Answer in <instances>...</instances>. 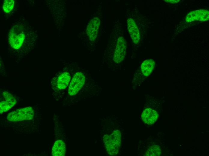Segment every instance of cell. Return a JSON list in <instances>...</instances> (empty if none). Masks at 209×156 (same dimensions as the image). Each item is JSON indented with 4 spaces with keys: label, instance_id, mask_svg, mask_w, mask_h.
I'll return each instance as SVG.
<instances>
[{
    "label": "cell",
    "instance_id": "1",
    "mask_svg": "<svg viewBox=\"0 0 209 156\" xmlns=\"http://www.w3.org/2000/svg\"><path fill=\"white\" fill-rule=\"evenodd\" d=\"M93 82L90 74L86 70L76 71L73 75L68 88V95H76L83 88Z\"/></svg>",
    "mask_w": 209,
    "mask_h": 156
},
{
    "label": "cell",
    "instance_id": "2",
    "mask_svg": "<svg viewBox=\"0 0 209 156\" xmlns=\"http://www.w3.org/2000/svg\"><path fill=\"white\" fill-rule=\"evenodd\" d=\"M76 71L73 69L66 68L57 72L51 80L50 85L52 88L58 91L68 88L72 78Z\"/></svg>",
    "mask_w": 209,
    "mask_h": 156
},
{
    "label": "cell",
    "instance_id": "3",
    "mask_svg": "<svg viewBox=\"0 0 209 156\" xmlns=\"http://www.w3.org/2000/svg\"><path fill=\"white\" fill-rule=\"evenodd\" d=\"M34 111L30 106L20 108L10 112L7 116V120L10 122H15L29 120L33 118Z\"/></svg>",
    "mask_w": 209,
    "mask_h": 156
},
{
    "label": "cell",
    "instance_id": "4",
    "mask_svg": "<svg viewBox=\"0 0 209 156\" xmlns=\"http://www.w3.org/2000/svg\"><path fill=\"white\" fill-rule=\"evenodd\" d=\"M126 48L125 39L122 35L120 34L117 39L113 54V59L115 62L119 63L123 61L125 56Z\"/></svg>",
    "mask_w": 209,
    "mask_h": 156
},
{
    "label": "cell",
    "instance_id": "5",
    "mask_svg": "<svg viewBox=\"0 0 209 156\" xmlns=\"http://www.w3.org/2000/svg\"><path fill=\"white\" fill-rule=\"evenodd\" d=\"M126 23L127 29L133 43L138 44L140 40V33L135 17L128 16Z\"/></svg>",
    "mask_w": 209,
    "mask_h": 156
},
{
    "label": "cell",
    "instance_id": "6",
    "mask_svg": "<svg viewBox=\"0 0 209 156\" xmlns=\"http://www.w3.org/2000/svg\"><path fill=\"white\" fill-rule=\"evenodd\" d=\"M25 37L23 30H11L9 34V41L11 47L14 49H20L23 44Z\"/></svg>",
    "mask_w": 209,
    "mask_h": 156
},
{
    "label": "cell",
    "instance_id": "7",
    "mask_svg": "<svg viewBox=\"0 0 209 156\" xmlns=\"http://www.w3.org/2000/svg\"><path fill=\"white\" fill-rule=\"evenodd\" d=\"M16 102L15 98L10 92L7 91L3 92L0 99V113L8 111L16 104Z\"/></svg>",
    "mask_w": 209,
    "mask_h": 156
},
{
    "label": "cell",
    "instance_id": "8",
    "mask_svg": "<svg viewBox=\"0 0 209 156\" xmlns=\"http://www.w3.org/2000/svg\"><path fill=\"white\" fill-rule=\"evenodd\" d=\"M209 19V12L206 9H199L189 12L186 16L185 20L190 22L195 20L205 21Z\"/></svg>",
    "mask_w": 209,
    "mask_h": 156
},
{
    "label": "cell",
    "instance_id": "9",
    "mask_svg": "<svg viewBox=\"0 0 209 156\" xmlns=\"http://www.w3.org/2000/svg\"><path fill=\"white\" fill-rule=\"evenodd\" d=\"M100 25V20L96 17L92 20L88 24L86 29V33L91 41L96 39Z\"/></svg>",
    "mask_w": 209,
    "mask_h": 156
},
{
    "label": "cell",
    "instance_id": "10",
    "mask_svg": "<svg viewBox=\"0 0 209 156\" xmlns=\"http://www.w3.org/2000/svg\"><path fill=\"white\" fill-rule=\"evenodd\" d=\"M103 138L105 147L108 153L111 155L116 154L120 148L114 141L111 135H105Z\"/></svg>",
    "mask_w": 209,
    "mask_h": 156
},
{
    "label": "cell",
    "instance_id": "11",
    "mask_svg": "<svg viewBox=\"0 0 209 156\" xmlns=\"http://www.w3.org/2000/svg\"><path fill=\"white\" fill-rule=\"evenodd\" d=\"M159 116V114L156 111L150 108H147L143 111L141 117L145 123L152 124L157 120Z\"/></svg>",
    "mask_w": 209,
    "mask_h": 156
},
{
    "label": "cell",
    "instance_id": "12",
    "mask_svg": "<svg viewBox=\"0 0 209 156\" xmlns=\"http://www.w3.org/2000/svg\"><path fill=\"white\" fill-rule=\"evenodd\" d=\"M65 146L63 141L58 140L54 143L52 148V154L53 156H64L65 153Z\"/></svg>",
    "mask_w": 209,
    "mask_h": 156
},
{
    "label": "cell",
    "instance_id": "13",
    "mask_svg": "<svg viewBox=\"0 0 209 156\" xmlns=\"http://www.w3.org/2000/svg\"><path fill=\"white\" fill-rule=\"evenodd\" d=\"M155 63L153 59H148L144 61L141 65V70L143 75L149 76L154 68Z\"/></svg>",
    "mask_w": 209,
    "mask_h": 156
},
{
    "label": "cell",
    "instance_id": "14",
    "mask_svg": "<svg viewBox=\"0 0 209 156\" xmlns=\"http://www.w3.org/2000/svg\"><path fill=\"white\" fill-rule=\"evenodd\" d=\"M161 151L159 146L155 145L150 146L146 153V156H159L161 154Z\"/></svg>",
    "mask_w": 209,
    "mask_h": 156
},
{
    "label": "cell",
    "instance_id": "15",
    "mask_svg": "<svg viewBox=\"0 0 209 156\" xmlns=\"http://www.w3.org/2000/svg\"><path fill=\"white\" fill-rule=\"evenodd\" d=\"M14 4V0H5L3 7V8L4 11L6 13H8L10 12L13 8Z\"/></svg>",
    "mask_w": 209,
    "mask_h": 156
},
{
    "label": "cell",
    "instance_id": "16",
    "mask_svg": "<svg viewBox=\"0 0 209 156\" xmlns=\"http://www.w3.org/2000/svg\"><path fill=\"white\" fill-rule=\"evenodd\" d=\"M165 2L170 3L171 4L176 3L179 2V0H164Z\"/></svg>",
    "mask_w": 209,
    "mask_h": 156
}]
</instances>
